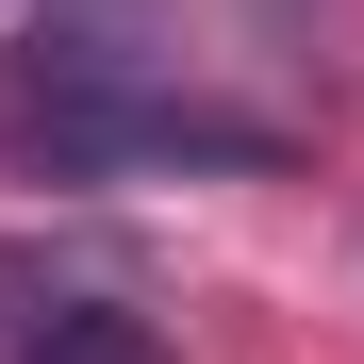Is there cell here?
Instances as JSON below:
<instances>
[{
  "label": "cell",
  "mask_w": 364,
  "mask_h": 364,
  "mask_svg": "<svg viewBox=\"0 0 364 364\" xmlns=\"http://www.w3.org/2000/svg\"><path fill=\"white\" fill-rule=\"evenodd\" d=\"M0 133H17L50 182H133V166H265L282 133L232 116L199 83H166L133 33H33L0 67Z\"/></svg>",
  "instance_id": "cell-1"
},
{
  "label": "cell",
  "mask_w": 364,
  "mask_h": 364,
  "mask_svg": "<svg viewBox=\"0 0 364 364\" xmlns=\"http://www.w3.org/2000/svg\"><path fill=\"white\" fill-rule=\"evenodd\" d=\"M17 364H166V331L133 315V298H67V315H50Z\"/></svg>",
  "instance_id": "cell-2"
}]
</instances>
